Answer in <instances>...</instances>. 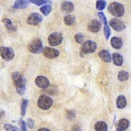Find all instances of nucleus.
<instances>
[{
    "mask_svg": "<svg viewBox=\"0 0 131 131\" xmlns=\"http://www.w3.org/2000/svg\"><path fill=\"white\" fill-rule=\"evenodd\" d=\"M12 80L15 83L16 90H17L18 94H20V95L24 94L25 91H26L27 81L26 79L23 77V75L19 72H13L12 73Z\"/></svg>",
    "mask_w": 131,
    "mask_h": 131,
    "instance_id": "f257e3e1",
    "label": "nucleus"
},
{
    "mask_svg": "<svg viewBox=\"0 0 131 131\" xmlns=\"http://www.w3.org/2000/svg\"><path fill=\"white\" fill-rule=\"evenodd\" d=\"M108 11L115 18H121L125 14V7L122 4L118 2H112L108 6Z\"/></svg>",
    "mask_w": 131,
    "mask_h": 131,
    "instance_id": "f03ea898",
    "label": "nucleus"
},
{
    "mask_svg": "<svg viewBox=\"0 0 131 131\" xmlns=\"http://www.w3.org/2000/svg\"><path fill=\"white\" fill-rule=\"evenodd\" d=\"M53 105V100L48 95H40L38 100V106L42 110H48Z\"/></svg>",
    "mask_w": 131,
    "mask_h": 131,
    "instance_id": "7ed1b4c3",
    "label": "nucleus"
},
{
    "mask_svg": "<svg viewBox=\"0 0 131 131\" xmlns=\"http://www.w3.org/2000/svg\"><path fill=\"white\" fill-rule=\"evenodd\" d=\"M0 56L2 57V59L6 61H10L14 59L15 57V52L12 48L10 47H0Z\"/></svg>",
    "mask_w": 131,
    "mask_h": 131,
    "instance_id": "20e7f679",
    "label": "nucleus"
},
{
    "mask_svg": "<svg viewBox=\"0 0 131 131\" xmlns=\"http://www.w3.org/2000/svg\"><path fill=\"white\" fill-rule=\"evenodd\" d=\"M28 50L31 53H39L43 51V44H42V40L40 39H36L34 40L28 44Z\"/></svg>",
    "mask_w": 131,
    "mask_h": 131,
    "instance_id": "39448f33",
    "label": "nucleus"
},
{
    "mask_svg": "<svg viewBox=\"0 0 131 131\" xmlns=\"http://www.w3.org/2000/svg\"><path fill=\"white\" fill-rule=\"evenodd\" d=\"M97 49V44L93 40H87V41L83 42V46L81 48V54L83 56V54H87V53L94 52Z\"/></svg>",
    "mask_w": 131,
    "mask_h": 131,
    "instance_id": "423d86ee",
    "label": "nucleus"
},
{
    "mask_svg": "<svg viewBox=\"0 0 131 131\" xmlns=\"http://www.w3.org/2000/svg\"><path fill=\"white\" fill-rule=\"evenodd\" d=\"M62 39H63V38H62L61 33L53 32L49 36L48 41H49V44H50V46H57V45H59V44L61 43Z\"/></svg>",
    "mask_w": 131,
    "mask_h": 131,
    "instance_id": "0eeeda50",
    "label": "nucleus"
},
{
    "mask_svg": "<svg viewBox=\"0 0 131 131\" xmlns=\"http://www.w3.org/2000/svg\"><path fill=\"white\" fill-rule=\"evenodd\" d=\"M43 19L42 16L39 13H32L29 15V17L27 19V22H28L29 25H33V26H37V25L40 24Z\"/></svg>",
    "mask_w": 131,
    "mask_h": 131,
    "instance_id": "6e6552de",
    "label": "nucleus"
},
{
    "mask_svg": "<svg viewBox=\"0 0 131 131\" xmlns=\"http://www.w3.org/2000/svg\"><path fill=\"white\" fill-rule=\"evenodd\" d=\"M109 26L113 28L116 31H123L126 28V25L124 22L117 18H112L109 21Z\"/></svg>",
    "mask_w": 131,
    "mask_h": 131,
    "instance_id": "1a4fd4ad",
    "label": "nucleus"
},
{
    "mask_svg": "<svg viewBox=\"0 0 131 131\" xmlns=\"http://www.w3.org/2000/svg\"><path fill=\"white\" fill-rule=\"evenodd\" d=\"M35 83L38 87L41 88V89H47L50 86V81L47 79V77L41 76V75H39L36 78Z\"/></svg>",
    "mask_w": 131,
    "mask_h": 131,
    "instance_id": "9d476101",
    "label": "nucleus"
},
{
    "mask_svg": "<svg viewBox=\"0 0 131 131\" xmlns=\"http://www.w3.org/2000/svg\"><path fill=\"white\" fill-rule=\"evenodd\" d=\"M43 55L46 58L49 59H53V58H57V57L60 55V51L56 49H52V48H44L43 49Z\"/></svg>",
    "mask_w": 131,
    "mask_h": 131,
    "instance_id": "9b49d317",
    "label": "nucleus"
},
{
    "mask_svg": "<svg viewBox=\"0 0 131 131\" xmlns=\"http://www.w3.org/2000/svg\"><path fill=\"white\" fill-rule=\"evenodd\" d=\"M101 25H102V23H101L99 20L93 19L88 23V29H89L91 32L96 33L101 29Z\"/></svg>",
    "mask_w": 131,
    "mask_h": 131,
    "instance_id": "f8f14e48",
    "label": "nucleus"
},
{
    "mask_svg": "<svg viewBox=\"0 0 131 131\" xmlns=\"http://www.w3.org/2000/svg\"><path fill=\"white\" fill-rule=\"evenodd\" d=\"M129 120L127 118H122L118 121V123L116 124V131H126L129 127Z\"/></svg>",
    "mask_w": 131,
    "mask_h": 131,
    "instance_id": "ddd939ff",
    "label": "nucleus"
},
{
    "mask_svg": "<svg viewBox=\"0 0 131 131\" xmlns=\"http://www.w3.org/2000/svg\"><path fill=\"white\" fill-rule=\"evenodd\" d=\"M61 10L64 11V12L70 13V12H72V11H73L74 6H73L72 2H70V1H63V2H61Z\"/></svg>",
    "mask_w": 131,
    "mask_h": 131,
    "instance_id": "4468645a",
    "label": "nucleus"
},
{
    "mask_svg": "<svg viewBox=\"0 0 131 131\" xmlns=\"http://www.w3.org/2000/svg\"><path fill=\"white\" fill-rule=\"evenodd\" d=\"M110 42H111V46L114 49H116V50H120L123 46V40L119 37H113Z\"/></svg>",
    "mask_w": 131,
    "mask_h": 131,
    "instance_id": "2eb2a0df",
    "label": "nucleus"
},
{
    "mask_svg": "<svg viewBox=\"0 0 131 131\" xmlns=\"http://www.w3.org/2000/svg\"><path fill=\"white\" fill-rule=\"evenodd\" d=\"M98 55H99V57H100L101 59L105 61V62H106V63H109V62H111V61H112V55L110 54L108 50H102L101 51H99Z\"/></svg>",
    "mask_w": 131,
    "mask_h": 131,
    "instance_id": "dca6fc26",
    "label": "nucleus"
},
{
    "mask_svg": "<svg viewBox=\"0 0 131 131\" xmlns=\"http://www.w3.org/2000/svg\"><path fill=\"white\" fill-rule=\"evenodd\" d=\"M127 98L125 97L124 95H119L116 99V107L118 109H123L127 106Z\"/></svg>",
    "mask_w": 131,
    "mask_h": 131,
    "instance_id": "f3484780",
    "label": "nucleus"
},
{
    "mask_svg": "<svg viewBox=\"0 0 131 131\" xmlns=\"http://www.w3.org/2000/svg\"><path fill=\"white\" fill-rule=\"evenodd\" d=\"M112 61H113L115 65L121 66L123 64L124 60H123V57L121 54H119V53H114V54H112Z\"/></svg>",
    "mask_w": 131,
    "mask_h": 131,
    "instance_id": "a211bd4d",
    "label": "nucleus"
},
{
    "mask_svg": "<svg viewBox=\"0 0 131 131\" xmlns=\"http://www.w3.org/2000/svg\"><path fill=\"white\" fill-rule=\"evenodd\" d=\"M28 6V1H25V0H17L15 1L13 5L14 9H23L26 8Z\"/></svg>",
    "mask_w": 131,
    "mask_h": 131,
    "instance_id": "6ab92c4d",
    "label": "nucleus"
},
{
    "mask_svg": "<svg viewBox=\"0 0 131 131\" xmlns=\"http://www.w3.org/2000/svg\"><path fill=\"white\" fill-rule=\"evenodd\" d=\"M2 22L4 23V25L6 26V28H7V30L9 31H16L17 30V28L12 24V22L9 18H4L2 19Z\"/></svg>",
    "mask_w": 131,
    "mask_h": 131,
    "instance_id": "aec40b11",
    "label": "nucleus"
},
{
    "mask_svg": "<svg viewBox=\"0 0 131 131\" xmlns=\"http://www.w3.org/2000/svg\"><path fill=\"white\" fill-rule=\"evenodd\" d=\"M95 131H107V125L104 121H98L94 125Z\"/></svg>",
    "mask_w": 131,
    "mask_h": 131,
    "instance_id": "412c9836",
    "label": "nucleus"
},
{
    "mask_svg": "<svg viewBox=\"0 0 131 131\" xmlns=\"http://www.w3.org/2000/svg\"><path fill=\"white\" fill-rule=\"evenodd\" d=\"M129 78V73L126 71H120V72H118L117 74V79L119 80L120 82H125L128 80Z\"/></svg>",
    "mask_w": 131,
    "mask_h": 131,
    "instance_id": "4be33fe9",
    "label": "nucleus"
},
{
    "mask_svg": "<svg viewBox=\"0 0 131 131\" xmlns=\"http://www.w3.org/2000/svg\"><path fill=\"white\" fill-rule=\"evenodd\" d=\"M63 21L68 26H72V25H73L75 23V17L72 15H67L64 17Z\"/></svg>",
    "mask_w": 131,
    "mask_h": 131,
    "instance_id": "5701e85b",
    "label": "nucleus"
},
{
    "mask_svg": "<svg viewBox=\"0 0 131 131\" xmlns=\"http://www.w3.org/2000/svg\"><path fill=\"white\" fill-rule=\"evenodd\" d=\"M28 105V101L27 99H23L21 102V105H20V113H21V116H24L26 115V110L27 107Z\"/></svg>",
    "mask_w": 131,
    "mask_h": 131,
    "instance_id": "b1692460",
    "label": "nucleus"
},
{
    "mask_svg": "<svg viewBox=\"0 0 131 131\" xmlns=\"http://www.w3.org/2000/svg\"><path fill=\"white\" fill-rule=\"evenodd\" d=\"M106 7V2H105V0H98V1H96V8L98 9L100 12H102V10L105 8Z\"/></svg>",
    "mask_w": 131,
    "mask_h": 131,
    "instance_id": "393cba45",
    "label": "nucleus"
},
{
    "mask_svg": "<svg viewBox=\"0 0 131 131\" xmlns=\"http://www.w3.org/2000/svg\"><path fill=\"white\" fill-rule=\"evenodd\" d=\"M104 35H105V39H108L111 35V30H110V26L108 24L104 25Z\"/></svg>",
    "mask_w": 131,
    "mask_h": 131,
    "instance_id": "a878e982",
    "label": "nucleus"
},
{
    "mask_svg": "<svg viewBox=\"0 0 131 131\" xmlns=\"http://www.w3.org/2000/svg\"><path fill=\"white\" fill-rule=\"evenodd\" d=\"M4 128L6 131H19V128L16 126L10 124H5L4 125Z\"/></svg>",
    "mask_w": 131,
    "mask_h": 131,
    "instance_id": "bb28decb",
    "label": "nucleus"
},
{
    "mask_svg": "<svg viewBox=\"0 0 131 131\" xmlns=\"http://www.w3.org/2000/svg\"><path fill=\"white\" fill-rule=\"evenodd\" d=\"M40 11L44 16H48L51 12V7L50 6H43L40 8Z\"/></svg>",
    "mask_w": 131,
    "mask_h": 131,
    "instance_id": "cd10ccee",
    "label": "nucleus"
},
{
    "mask_svg": "<svg viewBox=\"0 0 131 131\" xmlns=\"http://www.w3.org/2000/svg\"><path fill=\"white\" fill-rule=\"evenodd\" d=\"M74 39L77 43H83L84 41V36L82 34V33H78L74 36Z\"/></svg>",
    "mask_w": 131,
    "mask_h": 131,
    "instance_id": "c85d7f7f",
    "label": "nucleus"
},
{
    "mask_svg": "<svg viewBox=\"0 0 131 131\" xmlns=\"http://www.w3.org/2000/svg\"><path fill=\"white\" fill-rule=\"evenodd\" d=\"M98 17H99V18H100V22H101V23H103L104 25H107V24H108V23H107L106 17H105V14H104L103 12H99V13H98Z\"/></svg>",
    "mask_w": 131,
    "mask_h": 131,
    "instance_id": "c756f323",
    "label": "nucleus"
},
{
    "mask_svg": "<svg viewBox=\"0 0 131 131\" xmlns=\"http://www.w3.org/2000/svg\"><path fill=\"white\" fill-rule=\"evenodd\" d=\"M29 2L37 5V6H42V5L46 4V3H49V1H46V0H30Z\"/></svg>",
    "mask_w": 131,
    "mask_h": 131,
    "instance_id": "7c9ffc66",
    "label": "nucleus"
},
{
    "mask_svg": "<svg viewBox=\"0 0 131 131\" xmlns=\"http://www.w3.org/2000/svg\"><path fill=\"white\" fill-rule=\"evenodd\" d=\"M26 125H27V127H28V128L32 129L33 127H34V126H35V122L33 121L32 118H28V120H27Z\"/></svg>",
    "mask_w": 131,
    "mask_h": 131,
    "instance_id": "2f4dec72",
    "label": "nucleus"
},
{
    "mask_svg": "<svg viewBox=\"0 0 131 131\" xmlns=\"http://www.w3.org/2000/svg\"><path fill=\"white\" fill-rule=\"evenodd\" d=\"M19 123V126H20V131H27V125L25 123V121L23 119H20L18 121Z\"/></svg>",
    "mask_w": 131,
    "mask_h": 131,
    "instance_id": "473e14b6",
    "label": "nucleus"
},
{
    "mask_svg": "<svg viewBox=\"0 0 131 131\" xmlns=\"http://www.w3.org/2000/svg\"><path fill=\"white\" fill-rule=\"evenodd\" d=\"M67 116H68V118L69 119H73V118L75 117V114H74V112L73 111H68L67 112Z\"/></svg>",
    "mask_w": 131,
    "mask_h": 131,
    "instance_id": "72a5a7b5",
    "label": "nucleus"
},
{
    "mask_svg": "<svg viewBox=\"0 0 131 131\" xmlns=\"http://www.w3.org/2000/svg\"><path fill=\"white\" fill-rule=\"evenodd\" d=\"M72 131H81V128H80V127H79L78 125H74V126L72 127Z\"/></svg>",
    "mask_w": 131,
    "mask_h": 131,
    "instance_id": "f704fd0d",
    "label": "nucleus"
},
{
    "mask_svg": "<svg viewBox=\"0 0 131 131\" xmlns=\"http://www.w3.org/2000/svg\"><path fill=\"white\" fill-rule=\"evenodd\" d=\"M38 131H50L49 128H47V127H42V128H39Z\"/></svg>",
    "mask_w": 131,
    "mask_h": 131,
    "instance_id": "c9c22d12",
    "label": "nucleus"
},
{
    "mask_svg": "<svg viewBox=\"0 0 131 131\" xmlns=\"http://www.w3.org/2000/svg\"><path fill=\"white\" fill-rule=\"evenodd\" d=\"M3 116H4V112L2 111V112H0V119H1Z\"/></svg>",
    "mask_w": 131,
    "mask_h": 131,
    "instance_id": "e433bc0d",
    "label": "nucleus"
}]
</instances>
